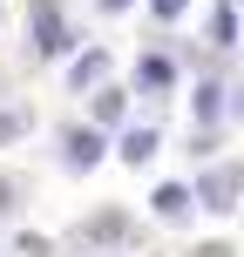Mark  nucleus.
Segmentation results:
<instances>
[{"label": "nucleus", "mask_w": 244, "mask_h": 257, "mask_svg": "<svg viewBox=\"0 0 244 257\" xmlns=\"http://www.w3.org/2000/svg\"><path fill=\"white\" fill-rule=\"evenodd\" d=\"M68 27H61V14H54V0H34V54L41 61H54V54H68Z\"/></svg>", "instance_id": "f257e3e1"}, {"label": "nucleus", "mask_w": 244, "mask_h": 257, "mask_svg": "<svg viewBox=\"0 0 244 257\" xmlns=\"http://www.w3.org/2000/svg\"><path fill=\"white\" fill-rule=\"evenodd\" d=\"M237 190H244V176H237V169H210V176L197 183L204 210H231V203H237Z\"/></svg>", "instance_id": "f03ea898"}, {"label": "nucleus", "mask_w": 244, "mask_h": 257, "mask_svg": "<svg viewBox=\"0 0 244 257\" xmlns=\"http://www.w3.org/2000/svg\"><path fill=\"white\" fill-rule=\"evenodd\" d=\"M68 163H75V169H95V163H102V136H95V128H68Z\"/></svg>", "instance_id": "7ed1b4c3"}, {"label": "nucleus", "mask_w": 244, "mask_h": 257, "mask_svg": "<svg viewBox=\"0 0 244 257\" xmlns=\"http://www.w3.org/2000/svg\"><path fill=\"white\" fill-rule=\"evenodd\" d=\"M156 217H190V190H183V183H163V190H156Z\"/></svg>", "instance_id": "20e7f679"}, {"label": "nucleus", "mask_w": 244, "mask_h": 257, "mask_svg": "<svg viewBox=\"0 0 244 257\" xmlns=\"http://www.w3.org/2000/svg\"><path fill=\"white\" fill-rule=\"evenodd\" d=\"M177 81V68L163 61V54H142V68H136V88H170Z\"/></svg>", "instance_id": "39448f33"}, {"label": "nucleus", "mask_w": 244, "mask_h": 257, "mask_svg": "<svg viewBox=\"0 0 244 257\" xmlns=\"http://www.w3.org/2000/svg\"><path fill=\"white\" fill-rule=\"evenodd\" d=\"M156 156V128H129L122 136V163H149Z\"/></svg>", "instance_id": "423d86ee"}, {"label": "nucleus", "mask_w": 244, "mask_h": 257, "mask_svg": "<svg viewBox=\"0 0 244 257\" xmlns=\"http://www.w3.org/2000/svg\"><path fill=\"white\" fill-rule=\"evenodd\" d=\"M210 41H217V48H231V41H237V14H231V7L210 14Z\"/></svg>", "instance_id": "0eeeda50"}, {"label": "nucleus", "mask_w": 244, "mask_h": 257, "mask_svg": "<svg viewBox=\"0 0 244 257\" xmlns=\"http://www.w3.org/2000/svg\"><path fill=\"white\" fill-rule=\"evenodd\" d=\"M102 68H109V54L95 48V54H82V61H75V75H68V81H75V88H89V81L102 75Z\"/></svg>", "instance_id": "6e6552de"}, {"label": "nucleus", "mask_w": 244, "mask_h": 257, "mask_svg": "<svg viewBox=\"0 0 244 257\" xmlns=\"http://www.w3.org/2000/svg\"><path fill=\"white\" fill-rule=\"evenodd\" d=\"M217 108H224V88L204 81V88H197V122H217Z\"/></svg>", "instance_id": "1a4fd4ad"}, {"label": "nucleus", "mask_w": 244, "mask_h": 257, "mask_svg": "<svg viewBox=\"0 0 244 257\" xmlns=\"http://www.w3.org/2000/svg\"><path fill=\"white\" fill-rule=\"evenodd\" d=\"M95 122H122V95H116V88L95 95Z\"/></svg>", "instance_id": "9d476101"}, {"label": "nucleus", "mask_w": 244, "mask_h": 257, "mask_svg": "<svg viewBox=\"0 0 244 257\" xmlns=\"http://www.w3.org/2000/svg\"><path fill=\"white\" fill-rule=\"evenodd\" d=\"M27 128V108H0V142H14Z\"/></svg>", "instance_id": "9b49d317"}, {"label": "nucleus", "mask_w": 244, "mask_h": 257, "mask_svg": "<svg viewBox=\"0 0 244 257\" xmlns=\"http://www.w3.org/2000/svg\"><path fill=\"white\" fill-rule=\"evenodd\" d=\"M89 237H122V217H116V210H109V217H95V223H89Z\"/></svg>", "instance_id": "f8f14e48"}, {"label": "nucleus", "mask_w": 244, "mask_h": 257, "mask_svg": "<svg viewBox=\"0 0 244 257\" xmlns=\"http://www.w3.org/2000/svg\"><path fill=\"white\" fill-rule=\"evenodd\" d=\"M21 257H54V244L48 237H21Z\"/></svg>", "instance_id": "ddd939ff"}, {"label": "nucleus", "mask_w": 244, "mask_h": 257, "mask_svg": "<svg viewBox=\"0 0 244 257\" xmlns=\"http://www.w3.org/2000/svg\"><path fill=\"white\" fill-rule=\"evenodd\" d=\"M183 7H190V0H156V21H177Z\"/></svg>", "instance_id": "4468645a"}, {"label": "nucleus", "mask_w": 244, "mask_h": 257, "mask_svg": "<svg viewBox=\"0 0 244 257\" xmlns=\"http://www.w3.org/2000/svg\"><path fill=\"white\" fill-rule=\"evenodd\" d=\"M197 257H231V244H204V250H197Z\"/></svg>", "instance_id": "2eb2a0df"}, {"label": "nucleus", "mask_w": 244, "mask_h": 257, "mask_svg": "<svg viewBox=\"0 0 244 257\" xmlns=\"http://www.w3.org/2000/svg\"><path fill=\"white\" fill-rule=\"evenodd\" d=\"M7 203H14V183H7V176H0V210H7Z\"/></svg>", "instance_id": "dca6fc26"}, {"label": "nucleus", "mask_w": 244, "mask_h": 257, "mask_svg": "<svg viewBox=\"0 0 244 257\" xmlns=\"http://www.w3.org/2000/svg\"><path fill=\"white\" fill-rule=\"evenodd\" d=\"M102 7H109V14H122V7H129V0H102Z\"/></svg>", "instance_id": "f3484780"}]
</instances>
